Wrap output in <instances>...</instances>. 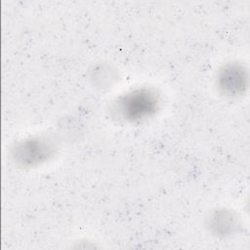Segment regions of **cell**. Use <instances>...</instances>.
Here are the masks:
<instances>
[{
	"mask_svg": "<svg viewBox=\"0 0 250 250\" xmlns=\"http://www.w3.org/2000/svg\"><path fill=\"white\" fill-rule=\"evenodd\" d=\"M245 79L246 77L243 75L241 68L229 66L222 70L219 77V83L226 92L236 94L237 92L242 91Z\"/></svg>",
	"mask_w": 250,
	"mask_h": 250,
	"instance_id": "7a4b0ae2",
	"label": "cell"
},
{
	"mask_svg": "<svg viewBox=\"0 0 250 250\" xmlns=\"http://www.w3.org/2000/svg\"><path fill=\"white\" fill-rule=\"evenodd\" d=\"M156 104L157 99L153 93L140 90L126 95L118 103V109L124 118L138 120L150 115Z\"/></svg>",
	"mask_w": 250,
	"mask_h": 250,
	"instance_id": "6da1fadb",
	"label": "cell"
},
{
	"mask_svg": "<svg viewBox=\"0 0 250 250\" xmlns=\"http://www.w3.org/2000/svg\"><path fill=\"white\" fill-rule=\"evenodd\" d=\"M19 150H23L24 154L20 155L21 157L24 156V159L28 160L29 162H32V160L38 161L40 158L44 157L46 154L48 155V151L51 149L42 142L32 141V142H26L24 146L19 147Z\"/></svg>",
	"mask_w": 250,
	"mask_h": 250,
	"instance_id": "3957f363",
	"label": "cell"
}]
</instances>
